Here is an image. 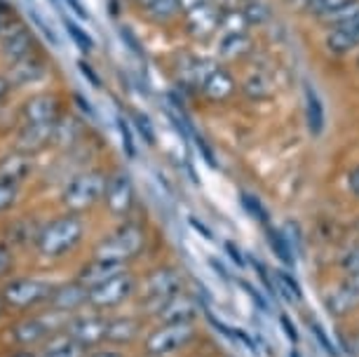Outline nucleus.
I'll use <instances>...</instances> for the list:
<instances>
[{
  "label": "nucleus",
  "mask_w": 359,
  "mask_h": 357,
  "mask_svg": "<svg viewBox=\"0 0 359 357\" xmlns=\"http://www.w3.org/2000/svg\"><path fill=\"white\" fill-rule=\"evenodd\" d=\"M85 235V224L76 212L54 219L50 226L38 235V249L47 259H59L80 245Z\"/></svg>",
  "instance_id": "1"
},
{
  "label": "nucleus",
  "mask_w": 359,
  "mask_h": 357,
  "mask_svg": "<svg viewBox=\"0 0 359 357\" xmlns=\"http://www.w3.org/2000/svg\"><path fill=\"white\" fill-rule=\"evenodd\" d=\"M146 245V233L139 224H125L120 226L113 235L101 240L94 249V259L111 261V264L125 266L127 261L137 259L141 249Z\"/></svg>",
  "instance_id": "2"
},
{
  "label": "nucleus",
  "mask_w": 359,
  "mask_h": 357,
  "mask_svg": "<svg viewBox=\"0 0 359 357\" xmlns=\"http://www.w3.org/2000/svg\"><path fill=\"white\" fill-rule=\"evenodd\" d=\"M195 336H198V329L193 322H160L146 336L144 350L151 357H169L191 346Z\"/></svg>",
  "instance_id": "3"
},
{
  "label": "nucleus",
  "mask_w": 359,
  "mask_h": 357,
  "mask_svg": "<svg viewBox=\"0 0 359 357\" xmlns=\"http://www.w3.org/2000/svg\"><path fill=\"white\" fill-rule=\"evenodd\" d=\"M106 184H108V177L104 172H99V170L83 172L66 184L62 202L76 214L83 210H90V207L97 205L99 200H104Z\"/></svg>",
  "instance_id": "4"
},
{
  "label": "nucleus",
  "mask_w": 359,
  "mask_h": 357,
  "mask_svg": "<svg viewBox=\"0 0 359 357\" xmlns=\"http://www.w3.org/2000/svg\"><path fill=\"white\" fill-rule=\"evenodd\" d=\"M139 289L137 278L127 271L113 275L111 280L101 282V285L90 289V306L97 311H113V308L123 306L125 301H130Z\"/></svg>",
  "instance_id": "5"
},
{
  "label": "nucleus",
  "mask_w": 359,
  "mask_h": 357,
  "mask_svg": "<svg viewBox=\"0 0 359 357\" xmlns=\"http://www.w3.org/2000/svg\"><path fill=\"white\" fill-rule=\"evenodd\" d=\"M184 292V278L181 273L172 266H160L153 268L141 282V299L146 306L153 308V313L158 311L160 303H165L167 299H172L174 294Z\"/></svg>",
  "instance_id": "6"
},
{
  "label": "nucleus",
  "mask_w": 359,
  "mask_h": 357,
  "mask_svg": "<svg viewBox=\"0 0 359 357\" xmlns=\"http://www.w3.org/2000/svg\"><path fill=\"white\" fill-rule=\"evenodd\" d=\"M52 287L43 280H33V278H19L12 280L8 287L3 289V301L12 308H33L43 301H50Z\"/></svg>",
  "instance_id": "7"
},
{
  "label": "nucleus",
  "mask_w": 359,
  "mask_h": 357,
  "mask_svg": "<svg viewBox=\"0 0 359 357\" xmlns=\"http://www.w3.org/2000/svg\"><path fill=\"white\" fill-rule=\"evenodd\" d=\"M327 313L334 320H345L359 311V275H345L327 294Z\"/></svg>",
  "instance_id": "8"
},
{
  "label": "nucleus",
  "mask_w": 359,
  "mask_h": 357,
  "mask_svg": "<svg viewBox=\"0 0 359 357\" xmlns=\"http://www.w3.org/2000/svg\"><path fill=\"white\" fill-rule=\"evenodd\" d=\"M106 329H108V320L104 315L94 313V315H78V318L69 320L66 334L87 350L106 341Z\"/></svg>",
  "instance_id": "9"
},
{
  "label": "nucleus",
  "mask_w": 359,
  "mask_h": 357,
  "mask_svg": "<svg viewBox=\"0 0 359 357\" xmlns=\"http://www.w3.org/2000/svg\"><path fill=\"white\" fill-rule=\"evenodd\" d=\"M106 207L113 217H127L134 205V184L127 172H115L108 177L106 193H104Z\"/></svg>",
  "instance_id": "10"
},
{
  "label": "nucleus",
  "mask_w": 359,
  "mask_h": 357,
  "mask_svg": "<svg viewBox=\"0 0 359 357\" xmlns=\"http://www.w3.org/2000/svg\"><path fill=\"white\" fill-rule=\"evenodd\" d=\"M200 311H202V303L198 299H193L186 292H179L165 303H160L158 311L153 315L158 318V322H195Z\"/></svg>",
  "instance_id": "11"
},
{
  "label": "nucleus",
  "mask_w": 359,
  "mask_h": 357,
  "mask_svg": "<svg viewBox=\"0 0 359 357\" xmlns=\"http://www.w3.org/2000/svg\"><path fill=\"white\" fill-rule=\"evenodd\" d=\"M184 17H186V31L198 40L214 36L221 26V8H216L214 3L188 10V12H184Z\"/></svg>",
  "instance_id": "12"
},
{
  "label": "nucleus",
  "mask_w": 359,
  "mask_h": 357,
  "mask_svg": "<svg viewBox=\"0 0 359 357\" xmlns=\"http://www.w3.org/2000/svg\"><path fill=\"white\" fill-rule=\"evenodd\" d=\"M324 45L331 55H348L355 47H359V15L331 26V31L324 38Z\"/></svg>",
  "instance_id": "13"
},
{
  "label": "nucleus",
  "mask_w": 359,
  "mask_h": 357,
  "mask_svg": "<svg viewBox=\"0 0 359 357\" xmlns=\"http://www.w3.org/2000/svg\"><path fill=\"white\" fill-rule=\"evenodd\" d=\"M50 303L57 313L80 311L83 306H90V287H85L83 282H69V285L59 287L57 292H52Z\"/></svg>",
  "instance_id": "14"
},
{
  "label": "nucleus",
  "mask_w": 359,
  "mask_h": 357,
  "mask_svg": "<svg viewBox=\"0 0 359 357\" xmlns=\"http://www.w3.org/2000/svg\"><path fill=\"white\" fill-rule=\"evenodd\" d=\"M59 120V101L52 94H40L26 101L24 123L26 125H52Z\"/></svg>",
  "instance_id": "15"
},
{
  "label": "nucleus",
  "mask_w": 359,
  "mask_h": 357,
  "mask_svg": "<svg viewBox=\"0 0 359 357\" xmlns=\"http://www.w3.org/2000/svg\"><path fill=\"white\" fill-rule=\"evenodd\" d=\"M31 50H33V36L24 26H15L12 31L5 33L3 38V55L8 62L17 64L22 59L31 57Z\"/></svg>",
  "instance_id": "16"
},
{
  "label": "nucleus",
  "mask_w": 359,
  "mask_h": 357,
  "mask_svg": "<svg viewBox=\"0 0 359 357\" xmlns=\"http://www.w3.org/2000/svg\"><path fill=\"white\" fill-rule=\"evenodd\" d=\"M139 334H141V322L137 318H132V315L108 320V329H106L108 343H115V346H130Z\"/></svg>",
  "instance_id": "17"
},
{
  "label": "nucleus",
  "mask_w": 359,
  "mask_h": 357,
  "mask_svg": "<svg viewBox=\"0 0 359 357\" xmlns=\"http://www.w3.org/2000/svg\"><path fill=\"white\" fill-rule=\"evenodd\" d=\"M54 125H26L17 139V148L24 153H36L45 148L50 141H54Z\"/></svg>",
  "instance_id": "18"
},
{
  "label": "nucleus",
  "mask_w": 359,
  "mask_h": 357,
  "mask_svg": "<svg viewBox=\"0 0 359 357\" xmlns=\"http://www.w3.org/2000/svg\"><path fill=\"white\" fill-rule=\"evenodd\" d=\"M123 271H125V266H120V264L92 259L90 264L83 266V271H80V275H78V282H83L85 287L92 289V287H97V285H101V282L111 280L113 275H118V273H123Z\"/></svg>",
  "instance_id": "19"
},
{
  "label": "nucleus",
  "mask_w": 359,
  "mask_h": 357,
  "mask_svg": "<svg viewBox=\"0 0 359 357\" xmlns=\"http://www.w3.org/2000/svg\"><path fill=\"white\" fill-rule=\"evenodd\" d=\"M202 94H205L207 99L212 101H226L230 94L235 92V78L230 76L226 69H216L212 71V76H209L205 83H202Z\"/></svg>",
  "instance_id": "20"
},
{
  "label": "nucleus",
  "mask_w": 359,
  "mask_h": 357,
  "mask_svg": "<svg viewBox=\"0 0 359 357\" xmlns=\"http://www.w3.org/2000/svg\"><path fill=\"white\" fill-rule=\"evenodd\" d=\"M33 170V163L29 156H8L0 160V184H10V186H17L19 181H24L26 177L31 174Z\"/></svg>",
  "instance_id": "21"
},
{
  "label": "nucleus",
  "mask_w": 359,
  "mask_h": 357,
  "mask_svg": "<svg viewBox=\"0 0 359 357\" xmlns=\"http://www.w3.org/2000/svg\"><path fill=\"white\" fill-rule=\"evenodd\" d=\"M306 123H308V132L313 134V137H320L324 132V127H327V116H324V104L320 99V94H317L313 87L306 85Z\"/></svg>",
  "instance_id": "22"
},
{
  "label": "nucleus",
  "mask_w": 359,
  "mask_h": 357,
  "mask_svg": "<svg viewBox=\"0 0 359 357\" xmlns=\"http://www.w3.org/2000/svg\"><path fill=\"white\" fill-rule=\"evenodd\" d=\"M266 238H268L270 249H273V254L280 259V264L284 268H296V252H294V247H291L287 233H284L282 228L266 226Z\"/></svg>",
  "instance_id": "23"
},
{
  "label": "nucleus",
  "mask_w": 359,
  "mask_h": 357,
  "mask_svg": "<svg viewBox=\"0 0 359 357\" xmlns=\"http://www.w3.org/2000/svg\"><path fill=\"white\" fill-rule=\"evenodd\" d=\"M252 52V38L249 33H221L219 55L223 59H242Z\"/></svg>",
  "instance_id": "24"
},
{
  "label": "nucleus",
  "mask_w": 359,
  "mask_h": 357,
  "mask_svg": "<svg viewBox=\"0 0 359 357\" xmlns=\"http://www.w3.org/2000/svg\"><path fill=\"white\" fill-rule=\"evenodd\" d=\"M12 334H15V341L22 343V346H33V343L43 341L47 334H50V327L45 325L43 320H24L19 322V325L12 329Z\"/></svg>",
  "instance_id": "25"
},
{
  "label": "nucleus",
  "mask_w": 359,
  "mask_h": 357,
  "mask_svg": "<svg viewBox=\"0 0 359 357\" xmlns=\"http://www.w3.org/2000/svg\"><path fill=\"white\" fill-rule=\"evenodd\" d=\"M275 280H277V296H280V299H284L287 303H301L303 301L301 282L289 273V268H277Z\"/></svg>",
  "instance_id": "26"
},
{
  "label": "nucleus",
  "mask_w": 359,
  "mask_h": 357,
  "mask_svg": "<svg viewBox=\"0 0 359 357\" xmlns=\"http://www.w3.org/2000/svg\"><path fill=\"white\" fill-rule=\"evenodd\" d=\"M43 357H85V348L71 339L69 334H59L50 339Z\"/></svg>",
  "instance_id": "27"
},
{
  "label": "nucleus",
  "mask_w": 359,
  "mask_h": 357,
  "mask_svg": "<svg viewBox=\"0 0 359 357\" xmlns=\"http://www.w3.org/2000/svg\"><path fill=\"white\" fill-rule=\"evenodd\" d=\"M139 5L153 22H169L181 12L176 0H139Z\"/></svg>",
  "instance_id": "28"
},
{
  "label": "nucleus",
  "mask_w": 359,
  "mask_h": 357,
  "mask_svg": "<svg viewBox=\"0 0 359 357\" xmlns=\"http://www.w3.org/2000/svg\"><path fill=\"white\" fill-rule=\"evenodd\" d=\"M40 76H43V62L26 57L22 62L12 64V73L8 80L10 83H17V85H26V83H31V80H38Z\"/></svg>",
  "instance_id": "29"
},
{
  "label": "nucleus",
  "mask_w": 359,
  "mask_h": 357,
  "mask_svg": "<svg viewBox=\"0 0 359 357\" xmlns=\"http://www.w3.org/2000/svg\"><path fill=\"white\" fill-rule=\"evenodd\" d=\"M249 22L242 10H221V33H247Z\"/></svg>",
  "instance_id": "30"
},
{
  "label": "nucleus",
  "mask_w": 359,
  "mask_h": 357,
  "mask_svg": "<svg viewBox=\"0 0 359 357\" xmlns=\"http://www.w3.org/2000/svg\"><path fill=\"white\" fill-rule=\"evenodd\" d=\"M242 195V207H245V210L252 214V219H256V221H261L263 226H270V217H268V210L266 207H263V202L256 198L254 193H247V191H242L240 193Z\"/></svg>",
  "instance_id": "31"
},
{
  "label": "nucleus",
  "mask_w": 359,
  "mask_h": 357,
  "mask_svg": "<svg viewBox=\"0 0 359 357\" xmlns=\"http://www.w3.org/2000/svg\"><path fill=\"white\" fill-rule=\"evenodd\" d=\"M348 3H350V0H308V3H306V10H308L313 17L324 19V17H329L331 12L341 10L343 5H348Z\"/></svg>",
  "instance_id": "32"
},
{
  "label": "nucleus",
  "mask_w": 359,
  "mask_h": 357,
  "mask_svg": "<svg viewBox=\"0 0 359 357\" xmlns=\"http://www.w3.org/2000/svg\"><path fill=\"white\" fill-rule=\"evenodd\" d=\"M80 137V127L76 120H57L54 125V141L57 144H73Z\"/></svg>",
  "instance_id": "33"
},
{
  "label": "nucleus",
  "mask_w": 359,
  "mask_h": 357,
  "mask_svg": "<svg viewBox=\"0 0 359 357\" xmlns=\"http://www.w3.org/2000/svg\"><path fill=\"white\" fill-rule=\"evenodd\" d=\"M64 24H66V31H69V36H71L73 43H76L78 50H83V52H92L94 50V40L90 38V33L80 29L73 19H64Z\"/></svg>",
  "instance_id": "34"
},
{
  "label": "nucleus",
  "mask_w": 359,
  "mask_h": 357,
  "mask_svg": "<svg viewBox=\"0 0 359 357\" xmlns=\"http://www.w3.org/2000/svg\"><path fill=\"white\" fill-rule=\"evenodd\" d=\"M310 332L315 334V339H317V343L322 346V350L327 353L329 357H338V350H336V346L331 343V339H329V334H327V329H324L320 322L317 320H310Z\"/></svg>",
  "instance_id": "35"
},
{
  "label": "nucleus",
  "mask_w": 359,
  "mask_h": 357,
  "mask_svg": "<svg viewBox=\"0 0 359 357\" xmlns=\"http://www.w3.org/2000/svg\"><path fill=\"white\" fill-rule=\"evenodd\" d=\"M338 266H341L343 275H359V245L350 247L348 252L341 254Z\"/></svg>",
  "instance_id": "36"
},
{
  "label": "nucleus",
  "mask_w": 359,
  "mask_h": 357,
  "mask_svg": "<svg viewBox=\"0 0 359 357\" xmlns=\"http://www.w3.org/2000/svg\"><path fill=\"white\" fill-rule=\"evenodd\" d=\"M242 12H245V17H247L249 26H252V24H263V22H266V19L270 17L268 8H266L263 3H259V0H249L247 8L242 10Z\"/></svg>",
  "instance_id": "37"
},
{
  "label": "nucleus",
  "mask_w": 359,
  "mask_h": 357,
  "mask_svg": "<svg viewBox=\"0 0 359 357\" xmlns=\"http://www.w3.org/2000/svg\"><path fill=\"white\" fill-rule=\"evenodd\" d=\"M118 127H120V137H123V148L130 158L137 156V141H134V132L130 127V120H125L123 116L118 118Z\"/></svg>",
  "instance_id": "38"
},
{
  "label": "nucleus",
  "mask_w": 359,
  "mask_h": 357,
  "mask_svg": "<svg viewBox=\"0 0 359 357\" xmlns=\"http://www.w3.org/2000/svg\"><path fill=\"white\" fill-rule=\"evenodd\" d=\"M252 266H254V271L259 273V278L263 282V287L268 289V296H277V280H275V273H270L266 264L259 259H252Z\"/></svg>",
  "instance_id": "39"
},
{
  "label": "nucleus",
  "mask_w": 359,
  "mask_h": 357,
  "mask_svg": "<svg viewBox=\"0 0 359 357\" xmlns=\"http://www.w3.org/2000/svg\"><path fill=\"white\" fill-rule=\"evenodd\" d=\"M134 125H137V132L144 137L146 144L153 146L155 144V127L151 123V118H148L146 113H137V116H134Z\"/></svg>",
  "instance_id": "40"
},
{
  "label": "nucleus",
  "mask_w": 359,
  "mask_h": 357,
  "mask_svg": "<svg viewBox=\"0 0 359 357\" xmlns=\"http://www.w3.org/2000/svg\"><path fill=\"white\" fill-rule=\"evenodd\" d=\"M242 87H245V92L252 99H266L270 94V87L266 85V80H263L261 76H252Z\"/></svg>",
  "instance_id": "41"
},
{
  "label": "nucleus",
  "mask_w": 359,
  "mask_h": 357,
  "mask_svg": "<svg viewBox=\"0 0 359 357\" xmlns=\"http://www.w3.org/2000/svg\"><path fill=\"white\" fill-rule=\"evenodd\" d=\"M240 285H242V289H245V292L249 294V299H252V301L256 303V306H259V311L270 313V301L261 294V289H256L254 285H249L247 280H240Z\"/></svg>",
  "instance_id": "42"
},
{
  "label": "nucleus",
  "mask_w": 359,
  "mask_h": 357,
  "mask_svg": "<svg viewBox=\"0 0 359 357\" xmlns=\"http://www.w3.org/2000/svg\"><path fill=\"white\" fill-rule=\"evenodd\" d=\"M15 202H17V186L0 184V212L10 210Z\"/></svg>",
  "instance_id": "43"
},
{
  "label": "nucleus",
  "mask_w": 359,
  "mask_h": 357,
  "mask_svg": "<svg viewBox=\"0 0 359 357\" xmlns=\"http://www.w3.org/2000/svg\"><path fill=\"white\" fill-rule=\"evenodd\" d=\"M223 249L228 252V257L233 259V264H237L240 268H245V254H242V249L235 245V242H223Z\"/></svg>",
  "instance_id": "44"
},
{
  "label": "nucleus",
  "mask_w": 359,
  "mask_h": 357,
  "mask_svg": "<svg viewBox=\"0 0 359 357\" xmlns=\"http://www.w3.org/2000/svg\"><path fill=\"white\" fill-rule=\"evenodd\" d=\"M280 325H282V329H284V334H287V339L296 346V343H298V332H296V325L289 320V315H287V313H280Z\"/></svg>",
  "instance_id": "45"
},
{
  "label": "nucleus",
  "mask_w": 359,
  "mask_h": 357,
  "mask_svg": "<svg viewBox=\"0 0 359 357\" xmlns=\"http://www.w3.org/2000/svg\"><path fill=\"white\" fill-rule=\"evenodd\" d=\"M345 186H348V191L355 195V198H359V165L352 167V170L348 172V177H345Z\"/></svg>",
  "instance_id": "46"
},
{
  "label": "nucleus",
  "mask_w": 359,
  "mask_h": 357,
  "mask_svg": "<svg viewBox=\"0 0 359 357\" xmlns=\"http://www.w3.org/2000/svg\"><path fill=\"white\" fill-rule=\"evenodd\" d=\"M12 268V252L8 247L0 245V278H3L5 273H10Z\"/></svg>",
  "instance_id": "47"
},
{
  "label": "nucleus",
  "mask_w": 359,
  "mask_h": 357,
  "mask_svg": "<svg viewBox=\"0 0 359 357\" xmlns=\"http://www.w3.org/2000/svg\"><path fill=\"white\" fill-rule=\"evenodd\" d=\"M120 36H123V40H127V43L132 45L130 50L134 52V55H144V52H141V45H139L137 36H134V33H132L130 29H127V26H123V29H120Z\"/></svg>",
  "instance_id": "48"
},
{
  "label": "nucleus",
  "mask_w": 359,
  "mask_h": 357,
  "mask_svg": "<svg viewBox=\"0 0 359 357\" xmlns=\"http://www.w3.org/2000/svg\"><path fill=\"white\" fill-rule=\"evenodd\" d=\"M188 224H191L198 233H202V238H205V240H214V233L209 231V228L202 224V221H198V217H191V219H188Z\"/></svg>",
  "instance_id": "49"
},
{
  "label": "nucleus",
  "mask_w": 359,
  "mask_h": 357,
  "mask_svg": "<svg viewBox=\"0 0 359 357\" xmlns=\"http://www.w3.org/2000/svg\"><path fill=\"white\" fill-rule=\"evenodd\" d=\"M78 66H80V71H83V76L92 80V85H94V87H101V80H99L97 73L92 71V66H90V64H87V62H80Z\"/></svg>",
  "instance_id": "50"
},
{
  "label": "nucleus",
  "mask_w": 359,
  "mask_h": 357,
  "mask_svg": "<svg viewBox=\"0 0 359 357\" xmlns=\"http://www.w3.org/2000/svg\"><path fill=\"white\" fill-rule=\"evenodd\" d=\"M176 3H179L181 12H188V10H195V8H200V5H207V3H212V0H176Z\"/></svg>",
  "instance_id": "51"
},
{
  "label": "nucleus",
  "mask_w": 359,
  "mask_h": 357,
  "mask_svg": "<svg viewBox=\"0 0 359 357\" xmlns=\"http://www.w3.org/2000/svg\"><path fill=\"white\" fill-rule=\"evenodd\" d=\"M209 266L214 268V271H216V275H219L221 280H226V282L230 280V275L226 273V268H223V266H221V264H219V261H216V259H209Z\"/></svg>",
  "instance_id": "52"
},
{
  "label": "nucleus",
  "mask_w": 359,
  "mask_h": 357,
  "mask_svg": "<svg viewBox=\"0 0 359 357\" xmlns=\"http://www.w3.org/2000/svg\"><path fill=\"white\" fill-rule=\"evenodd\" d=\"M90 357H125V355L118 353V350H97V353H92Z\"/></svg>",
  "instance_id": "53"
},
{
  "label": "nucleus",
  "mask_w": 359,
  "mask_h": 357,
  "mask_svg": "<svg viewBox=\"0 0 359 357\" xmlns=\"http://www.w3.org/2000/svg\"><path fill=\"white\" fill-rule=\"evenodd\" d=\"M348 353L359 355V332H355V334L350 336V348H348Z\"/></svg>",
  "instance_id": "54"
},
{
  "label": "nucleus",
  "mask_w": 359,
  "mask_h": 357,
  "mask_svg": "<svg viewBox=\"0 0 359 357\" xmlns=\"http://www.w3.org/2000/svg\"><path fill=\"white\" fill-rule=\"evenodd\" d=\"M66 3H69V5H71V8H73V10H76V12H78V15H80V17H83V19H90V15H87V12L83 10V5H80V3H78V0H66Z\"/></svg>",
  "instance_id": "55"
},
{
  "label": "nucleus",
  "mask_w": 359,
  "mask_h": 357,
  "mask_svg": "<svg viewBox=\"0 0 359 357\" xmlns=\"http://www.w3.org/2000/svg\"><path fill=\"white\" fill-rule=\"evenodd\" d=\"M76 101L80 104V109L87 111V116H94V113H92V106H90V101H85V97H80V94H76Z\"/></svg>",
  "instance_id": "56"
},
{
  "label": "nucleus",
  "mask_w": 359,
  "mask_h": 357,
  "mask_svg": "<svg viewBox=\"0 0 359 357\" xmlns=\"http://www.w3.org/2000/svg\"><path fill=\"white\" fill-rule=\"evenodd\" d=\"M8 92H10V80L0 76V99H3V97H5V94H8Z\"/></svg>",
  "instance_id": "57"
},
{
  "label": "nucleus",
  "mask_w": 359,
  "mask_h": 357,
  "mask_svg": "<svg viewBox=\"0 0 359 357\" xmlns=\"http://www.w3.org/2000/svg\"><path fill=\"white\" fill-rule=\"evenodd\" d=\"M15 357H38V355H33V353H26V350H24V353H17Z\"/></svg>",
  "instance_id": "58"
},
{
  "label": "nucleus",
  "mask_w": 359,
  "mask_h": 357,
  "mask_svg": "<svg viewBox=\"0 0 359 357\" xmlns=\"http://www.w3.org/2000/svg\"><path fill=\"white\" fill-rule=\"evenodd\" d=\"M3 303H5V301H3V296H0V313H3Z\"/></svg>",
  "instance_id": "59"
}]
</instances>
